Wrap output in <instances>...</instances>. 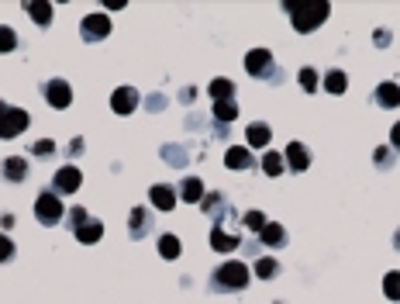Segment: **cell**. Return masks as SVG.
Masks as SVG:
<instances>
[{"instance_id": "obj_6", "label": "cell", "mask_w": 400, "mask_h": 304, "mask_svg": "<svg viewBox=\"0 0 400 304\" xmlns=\"http://www.w3.org/2000/svg\"><path fill=\"white\" fill-rule=\"evenodd\" d=\"M32 125V114L25 107H7V114L0 118V138H18Z\"/></svg>"}, {"instance_id": "obj_12", "label": "cell", "mask_w": 400, "mask_h": 304, "mask_svg": "<svg viewBox=\"0 0 400 304\" xmlns=\"http://www.w3.org/2000/svg\"><path fill=\"white\" fill-rule=\"evenodd\" d=\"M283 159H286V166H290L293 173H304V170L311 166V149H307L304 142H290L286 152H283Z\"/></svg>"}, {"instance_id": "obj_15", "label": "cell", "mask_w": 400, "mask_h": 304, "mask_svg": "<svg viewBox=\"0 0 400 304\" xmlns=\"http://www.w3.org/2000/svg\"><path fill=\"white\" fill-rule=\"evenodd\" d=\"M225 166H228V170H252V166H255V152H248L245 145H228Z\"/></svg>"}, {"instance_id": "obj_30", "label": "cell", "mask_w": 400, "mask_h": 304, "mask_svg": "<svg viewBox=\"0 0 400 304\" xmlns=\"http://www.w3.org/2000/svg\"><path fill=\"white\" fill-rule=\"evenodd\" d=\"M297 80H300V87L307 90V93H314V90L321 87V80H318V70H314V66H304Z\"/></svg>"}, {"instance_id": "obj_7", "label": "cell", "mask_w": 400, "mask_h": 304, "mask_svg": "<svg viewBox=\"0 0 400 304\" xmlns=\"http://www.w3.org/2000/svg\"><path fill=\"white\" fill-rule=\"evenodd\" d=\"M80 35L83 42H104L111 35V18L107 14H86L80 21Z\"/></svg>"}, {"instance_id": "obj_23", "label": "cell", "mask_w": 400, "mask_h": 304, "mask_svg": "<svg viewBox=\"0 0 400 304\" xmlns=\"http://www.w3.org/2000/svg\"><path fill=\"white\" fill-rule=\"evenodd\" d=\"M235 118H239L235 97H232V100H214V121H218V125H232Z\"/></svg>"}, {"instance_id": "obj_39", "label": "cell", "mask_w": 400, "mask_h": 304, "mask_svg": "<svg viewBox=\"0 0 400 304\" xmlns=\"http://www.w3.org/2000/svg\"><path fill=\"white\" fill-rule=\"evenodd\" d=\"M83 145H86L83 138H73V142H69V156H80V152H83Z\"/></svg>"}, {"instance_id": "obj_11", "label": "cell", "mask_w": 400, "mask_h": 304, "mask_svg": "<svg viewBox=\"0 0 400 304\" xmlns=\"http://www.w3.org/2000/svg\"><path fill=\"white\" fill-rule=\"evenodd\" d=\"M138 100H142V93L135 87H118L111 93V111H114V114H131V111L138 107Z\"/></svg>"}, {"instance_id": "obj_25", "label": "cell", "mask_w": 400, "mask_h": 304, "mask_svg": "<svg viewBox=\"0 0 400 304\" xmlns=\"http://www.w3.org/2000/svg\"><path fill=\"white\" fill-rule=\"evenodd\" d=\"M324 90L328 93H345L349 90V77H345V70H328V77H324Z\"/></svg>"}, {"instance_id": "obj_29", "label": "cell", "mask_w": 400, "mask_h": 304, "mask_svg": "<svg viewBox=\"0 0 400 304\" xmlns=\"http://www.w3.org/2000/svg\"><path fill=\"white\" fill-rule=\"evenodd\" d=\"M383 294H387L390 301H400V270H390V273L383 277Z\"/></svg>"}, {"instance_id": "obj_8", "label": "cell", "mask_w": 400, "mask_h": 304, "mask_svg": "<svg viewBox=\"0 0 400 304\" xmlns=\"http://www.w3.org/2000/svg\"><path fill=\"white\" fill-rule=\"evenodd\" d=\"M152 228H156V218H152L149 208H142V204H138V208H131V215H128V235H131L135 242H142Z\"/></svg>"}, {"instance_id": "obj_18", "label": "cell", "mask_w": 400, "mask_h": 304, "mask_svg": "<svg viewBox=\"0 0 400 304\" xmlns=\"http://www.w3.org/2000/svg\"><path fill=\"white\" fill-rule=\"evenodd\" d=\"M73 235H76V242H83V246H93V242L104 239V221L100 218H86Z\"/></svg>"}, {"instance_id": "obj_13", "label": "cell", "mask_w": 400, "mask_h": 304, "mask_svg": "<svg viewBox=\"0 0 400 304\" xmlns=\"http://www.w3.org/2000/svg\"><path fill=\"white\" fill-rule=\"evenodd\" d=\"M200 211L214 218V225H221V221H225V215H232V204L225 201V194H204V201H200Z\"/></svg>"}, {"instance_id": "obj_37", "label": "cell", "mask_w": 400, "mask_h": 304, "mask_svg": "<svg viewBox=\"0 0 400 304\" xmlns=\"http://www.w3.org/2000/svg\"><path fill=\"white\" fill-rule=\"evenodd\" d=\"M14 253H18V249H14L11 235H4V232H0V263H11V260H14Z\"/></svg>"}, {"instance_id": "obj_40", "label": "cell", "mask_w": 400, "mask_h": 304, "mask_svg": "<svg viewBox=\"0 0 400 304\" xmlns=\"http://www.w3.org/2000/svg\"><path fill=\"white\" fill-rule=\"evenodd\" d=\"M387 39H390V35H387V32L380 28V32H376V45H380V48H383V45H390V42H387Z\"/></svg>"}, {"instance_id": "obj_1", "label": "cell", "mask_w": 400, "mask_h": 304, "mask_svg": "<svg viewBox=\"0 0 400 304\" xmlns=\"http://www.w3.org/2000/svg\"><path fill=\"white\" fill-rule=\"evenodd\" d=\"M283 14H290V25L297 35H311L331 14L328 0H283Z\"/></svg>"}, {"instance_id": "obj_32", "label": "cell", "mask_w": 400, "mask_h": 304, "mask_svg": "<svg viewBox=\"0 0 400 304\" xmlns=\"http://www.w3.org/2000/svg\"><path fill=\"white\" fill-rule=\"evenodd\" d=\"M14 48H18V32L0 25V52H14Z\"/></svg>"}, {"instance_id": "obj_34", "label": "cell", "mask_w": 400, "mask_h": 304, "mask_svg": "<svg viewBox=\"0 0 400 304\" xmlns=\"http://www.w3.org/2000/svg\"><path fill=\"white\" fill-rule=\"evenodd\" d=\"M86 218H90V211H86V208H80V204H76V208H69V211H66V225H69V232H76Z\"/></svg>"}, {"instance_id": "obj_2", "label": "cell", "mask_w": 400, "mask_h": 304, "mask_svg": "<svg viewBox=\"0 0 400 304\" xmlns=\"http://www.w3.org/2000/svg\"><path fill=\"white\" fill-rule=\"evenodd\" d=\"M248 280H252V270L241 260H228L211 273V291H218V294H228V291H232V294H235V291H245V287H248Z\"/></svg>"}, {"instance_id": "obj_41", "label": "cell", "mask_w": 400, "mask_h": 304, "mask_svg": "<svg viewBox=\"0 0 400 304\" xmlns=\"http://www.w3.org/2000/svg\"><path fill=\"white\" fill-rule=\"evenodd\" d=\"M394 249H400V228L394 232Z\"/></svg>"}, {"instance_id": "obj_35", "label": "cell", "mask_w": 400, "mask_h": 304, "mask_svg": "<svg viewBox=\"0 0 400 304\" xmlns=\"http://www.w3.org/2000/svg\"><path fill=\"white\" fill-rule=\"evenodd\" d=\"M28 152H35L39 159H48V156L55 152V142H52V138H39V142H35V145H32Z\"/></svg>"}, {"instance_id": "obj_24", "label": "cell", "mask_w": 400, "mask_h": 304, "mask_svg": "<svg viewBox=\"0 0 400 304\" xmlns=\"http://www.w3.org/2000/svg\"><path fill=\"white\" fill-rule=\"evenodd\" d=\"M180 253H183V242H180L173 232H166L159 239V256L162 260H180Z\"/></svg>"}, {"instance_id": "obj_36", "label": "cell", "mask_w": 400, "mask_h": 304, "mask_svg": "<svg viewBox=\"0 0 400 304\" xmlns=\"http://www.w3.org/2000/svg\"><path fill=\"white\" fill-rule=\"evenodd\" d=\"M373 159H376V166H380V170H390V166H394V149H390V145H383V149H376V156H373Z\"/></svg>"}, {"instance_id": "obj_21", "label": "cell", "mask_w": 400, "mask_h": 304, "mask_svg": "<svg viewBox=\"0 0 400 304\" xmlns=\"http://www.w3.org/2000/svg\"><path fill=\"white\" fill-rule=\"evenodd\" d=\"M245 138H248V145H252V149H266V145H269V138H273V128H269L266 121H252V125L245 128Z\"/></svg>"}, {"instance_id": "obj_14", "label": "cell", "mask_w": 400, "mask_h": 304, "mask_svg": "<svg viewBox=\"0 0 400 304\" xmlns=\"http://www.w3.org/2000/svg\"><path fill=\"white\" fill-rule=\"evenodd\" d=\"M0 176H4L7 183L28 180V159H25V156H7V159L0 163Z\"/></svg>"}, {"instance_id": "obj_4", "label": "cell", "mask_w": 400, "mask_h": 304, "mask_svg": "<svg viewBox=\"0 0 400 304\" xmlns=\"http://www.w3.org/2000/svg\"><path fill=\"white\" fill-rule=\"evenodd\" d=\"M69 208H62V197L59 194H52V190H41L39 197H35V218H39L41 225H59L62 218H66Z\"/></svg>"}, {"instance_id": "obj_10", "label": "cell", "mask_w": 400, "mask_h": 304, "mask_svg": "<svg viewBox=\"0 0 400 304\" xmlns=\"http://www.w3.org/2000/svg\"><path fill=\"white\" fill-rule=\"evenodd\" d=\"M239 246H241V239L232 228H225V225H214V228H211V249H214V253L228 256V253H235Z\"/></svg>"}, {"instance_id": "obj_5", "label": "cell", "mask_w": 400, "mask_h": 304, "mask_svg": "<svg viewBox=\"0 0 400 304\" xmlns=\"http://www.w3.org/2000/svg\"><path fill=\"white\" fill-rule=\"evenodd\" d=\"M41 97L48 100V107H55V111H66L69 104H73V87L66 84V80H45L41 84Z\"/></svg>"}, {"instance_id": "obj_9", "label": "cell", "mask_w": 400, "mask_h": 304, "mask_svg": "<svg viewBox=\"0 0 400 304\" xmlns=\"http://www.w3.org/2000/svg\"><path fill=\"white\" fill-rule=\"evenodd\" d=\"M83 187V173L76 170V166H62V170H55V176H52V194H76Z\"/></svg>"}, {"instance_id": "obj_38", "label": "cell", "mask_w": 400, "mask_h": 304, "mask_svg": "<svg viewBox=\"0 0 400 304\" xmlns=\"http://www.w3.org/2000/svg\"><path fill=\"white\" fill-rule=\"evenodd\" d=\"M390 149H397V152H400V121L390 128Z\"/></svg>"}, {"instance_id": "obj_26", "label": "cell", "mask_w": 400, "mask_h": 304, "mask_svg": "<svg viewBox=\"0 0 400 304\" xmlns=\"http://www.w3.org/2000/svg\"><path fill=\"white\" fill-rule=\"evenodd\" d=\"M280 270L283 266L273 260V256H259V260H255V277H259V280H276Z\"/></svg>"}, {"instance_id": "obj_16", "label": "cell", "mask_w": 400, "mask_h": 304, "mask_svg": "<svg viewBox=\"0 0 400 304\" xmlns=\"http://www.w3.org/2000/svg\"><path fill=\"white\" fill-rule=\"evenodd\" d=\"M373 100H376V107L394 111V107H400V87L394 80H387V84H380V87L373 90Z\"/></svg>"}, {"instance_id": "obj_27", "label": "cell", "mask_w": 400, "mask_h": 304, "mask_svg": "<svg viewBox=\"0 0 400 304\" xmlns=\"http://www.w3.org/2000/svg\"><path fill=\"white\" fill-rule=\"evenodd\" d=\"M207 93H211L214 100H232V97H235V84H232V80H225V77H218V80H211Z\"/></svg>"}, {"instance_id": "obj_42", "label": "cell", "mask_w": 400, "mask_h": 304, "mask_svg": "<svg viewBox=\"0 0 400 304\" xmlns=\"http://www.w3.org/2000/svg\"><path fill=\"white\" fill-rule=\"evenodd\" d=\"M4 114H7V104H4V100H0V118H4Z\"/></svg>"}, {"instance_id": "obj_19", "label": "cell", "mask_w": 400, "mask_h": 304, "mask_svg": "<svg viewBox=\"0 0 400 304\" xmlns=\"http://www.w3.org/2000/svg\"><path fill=\"white\" fill-rule=\"evenodd\" d=\"M176 197L187 201V204H200V201H204V183H200V176H183Z\"/></svg>"}, {"instance_id": "obj_33", "label": "cell", "mask_w": 400, "mask_h": 304, "mask_svg": "<svg viewBox=\"0 0 400 304\" xmlns=\"http://www.w3.org/2000/svg\"><path fill=\"white\" fill-rule=\"evenodd\" d=\"M241 221H245V228H248V232H255V235L266 228V215H262L259 208H255V211H248V215L241 218Z\"/></svg>"}, {"instance_id": "obj_3", "label": "cell", "mask_w": 400, "mask_h": 304, "mask_svg": "<svg viewBox=\"0 0 400 304\" xmlns=\"http://www.w3.org/2000/svg\"><path fill=\"white\" fill-rule=\"evenodd\" d=\"M245 73L255 77V80H266V84H280L283 80L280 66H276V59H273L269 48H252L245 55Z\"/></svg>"}, {"instance_id": "obj_31", "label": "cell", "mask_w": 400, "mask_h": 304, "mask_svg": "<svg viewBox=\"0 0 400 304\" xmlns=\"http://www.w3.org/2000/svg\"><path fill=\"white\" fill-rule=\"evenodd\" d=\"M162 159H166L169 166H183V163H187V156H183L180 145H162Z\"/></svg>"}, {"instance_id": "obj_17", "label": "cell", "mask_w": 400, "mask_h": 304, "mask_svg": "<svg viewBox=\"0 0 400 304\" xmlns=\"http://www.w3.org/2000/svg\"><path fill=\"white\" fill-rule=\"evenodd\" d=\"M149 201H152V208H159V211H173L176 208V190L169 187V183H156L152 190H149Z\"/></svg>"}, {"instance_id": "obj_22", "label": "cell", "mask_w": 400, "mask_h": 304, "mask_svg": "<svg viewBox=\"0 0 400 304\" xmlns=\"http://www.w3.org/2000/svg\"><path fill=\"white\" fill-rule=\"evenodd\" d=\"M25 11H28V18H32L39 28H48V25H52V4H45V0H28Z\"/></svg>"}, {"instance_id": "obj_28", "label": "cell", "mask_w": 400, "mask_h": 304, "mask_svg": "<svg viewBox=\"0 0 400 304\" xmlns=\"http://www.w3.org/2000/svg\"><path fill=\"white\" fill-rule=\"evenodd\" d=\"M283 166H286L283 152H266V156H262V173H266V176H280Z\"/></svg>"}, {"instance_id": "obj_20", "label": "cell", "mask_w": 400, "mask_h": 304, "mask_svg": "<svg viewBox=\"0 0 400 304\" xmlns=\"http://www.w3.org/2000/svg\"><path fill=\"white\" fill-rule=\"evenodd\" d=\"M259 242L269 246V249H280V246H286V228L280 221H266V228L259 232Z\"/></svg>"}]
</instances>
